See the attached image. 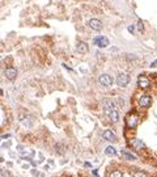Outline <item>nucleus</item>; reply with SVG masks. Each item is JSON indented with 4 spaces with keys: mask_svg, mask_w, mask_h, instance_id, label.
<instances>
[{
    "mask_svg": "<svg viewBox=\"0 0 157 177\" xmlns=\"http://www.w3.org/2000/svg\"><path fill=\"white\" fill-rule=\"evenodd\" d=\"M63 144H55V150H56V152H59V154H63L64 152V150H63V147H62Z\"/></svg>",
    "mask_w": 157,
    "mask_h": 177,
    "instance_id": "obj_15",
    "label": "nucleus"
},
{
    "mask_svg": "<svg viewBox=\"0 0 157 177\" xmlns=\"http://www.w3.org/2000/svg\"><path fill=\"white\" fill-rule=\"evenodd\" d=\"M137 84H139L140 88H143V89H147V88L151 87V81H149V79L147 77V76L140 75L139 79H137Z\"/></svg>",
    "mask_w": 157,
    "mask_h": 177,
    "instance_id": "obj_6",
    "label": "nucleus"
},
{
    "mask_svg": "<svg viewBox=\"0 0 157 177\" xmlns=\"http://www.w3.org/2000/svg\"><path fill=\"white\" fill-rule=\"evenodd\" d=\"M94 45H97L98 47H101V49H104V47H107L109 46V39H107L106 37L104 36H100V37H96L94 38Z\"/></svg>",
    "mask_w": 157,
    "mask_h": 177,
    "instance_id": "obj_4",
    "label": "nucleus"
},
{
    "mask_svg": "<svg viewBox=\"0 0 157 177\" xmlns=\"http://www.w3.org/2000/svg\"><path fill=\"white\" fill-rule=\"evenodd\" d=\"M4 73H6L7 79H9V80H14L16 76H17V70H16V68L9 67V68H7V70L4 71Z\"/></svg>",
    "mask_w": 157,
    "mask_h": 177,
    "instance_id": "obj_9",
    "label": "nucleus"
},
{
    "mask_svg": "<svg viewBox=\"0 0 157 177\" xmlns=\"http://www.w3.org/2000/svg\"><path fill=\"white\" fill-rule=\"evenodd\" d=\"M110 176H119V177H122V176H123V173H122V172H118V171H115V172H111Z\"/></svg>",
    "mask_w": 157,
    "mask_h": 177,
    "instance_id": "obj_17",
    "label": "nucleus"
},
{
    "mask_svg": "<svg viewBox=\"0 0 157 177\" xmlns=\"http://www.w3.org/2000/svg\"><path fill=\"white\" fill-rule=\"evenodd\" d=\"M77 51L81 53V54L88 53V45H86L85 42H80V43L77 45Z\"/></svg>",
    "mask_w": 157,
    "mask_h": 177,
    "instance_id": "obj_12",
    "label": "nucleus"
},
{
    "mask_svg": "<svg viewBox=\"0 0 157 177\" xmlns=\"http://www.w3.org/2000/svg\"><path fill=\"white\" fill-rule=\"evenodd\" d=\"M137 29H139V30H140V32H143V30H144V26H143V22H141V21H140V20H139V21H137Z\"/></svg>",
    "mask_w": 157,
    "mask_h": 177,
    "instance_id": "obj_16",
    "label": "nucleus"
},
{
    "mask_svg": "<svg viewBox=\"0 0 157 177\" xmlns=\"http://www.w3.org/2000/svg\"><path fill=\"white\" fill-rule=\"evenodd\" d=\"M98 83L104 87H110L113 84V77L110 75H107V73H105V75H101L98 77Z\"/></svg>",
    "mask_w": 157,
    "mask_h": 177,
    "instance_id": "obj_3",
    "label": "nucleus"
},
{
    "mask_svg": "<svg viewBox=\"0 0 157 177\" xmlns=\"http://www.w3.org/2000/svg\"><path fill=\"white\" fill-rule=\"evenodd\" d=\"M104 102H105L104 109L106 112L107 117L111 120V122H118V121H119V112L114 108V104H113L111 101H109V100H105Z\"/></svg>",
    "mask_w": 157,
    "mask_h": 177,
    "instance_id": "obj_1",
    "label": "nucleus"
},
{
    "mask_svg": "<svg viewBox=\"0 0 157 177\" xmlns=\"http://www.w3.org/2000/svg\"><path fill=\"white\" fill-rule=\"evenodd\" d=\"M89 26L93 29V30H101V29H102V22H101V20L92 18V20H89Z\"/></svg>",
    "mask_w": 157,
    "mask_h": 177,
    "instance_id": "obj_8",
    "label": "nucleus"
},
{
    "mask_svg": "<svg viewBox=\"0 0 157 177\" xmlns=\"http://www.w3.org/2000/svg\"><path fill=\"white\" fill-rule=\"evenodd\" d=\"M102 136H104V139H105V140H109V142H114V140L117 139L115 132H114V131H111V130H106V131H104V134H102Z\"/></svg>",
    "mask_w": 157,
    "mask_h": 177,
    "instance_id": "obj_10",
    "label": "nucleus"
},
{
    "mask_svg": "<svg viewBox=\"0 0 157 177\" xmlns=\"http://www.w3.org/2000/svg\"><path fill=\"white\" fill-rule=\"evenodd\" d=\"M7 175H9L8 172H7ZM2 176H6V171H2Z\"/></svg>",
    "mask_w": 157,
    "mask_h": 177,
    "instance_id": "obj_20",
    "label": "nucleus"
},
{
    "mask_svg": "<svg viewBox=\"0 0 157 177\" xmlns=\"http://www.w3.org/2000/svg\"><path fill=\"white\" fill-rule=\"evenodd\" d=\"M122 155H124L126 156V159H128V160H135L136 157L132 155V154H130V152H127L126 150H122Z\"/></svg>",
    "mask_w": 157,
    "mask_h": 177,
    "instance_id": "obj_14",
    "label": "nucleus"
},
{
    "mask_svg": "<svg viewBox=\"0 0 157 177\" xmlns=\"http://www.w3.org/2000/svg\"><path fill=\"white\" fill-rule=\"evenodd\" d=\"M151 104H152V98H151V96H148V95H144V96L139 100V105H140L141 108H149Z\"/></svg>",
    "mask_w": 157,
    "mask_h": 177,
    "instance_id": "obj_7",
    "label": "nucleus"
},
{
    "mask_svg": "<svg viewBox=\"0 0 157 177\" xmlns=\"http://www.w3.org/2000/svg\"><path fill=\"white\" fill-rule=\"evenodd\" d=\"M131 146L134 147L135 150L140 151V150H143V148H144V142H143V140H140V139H132V140H131Z\"/></svg>",
    "mask_w": 157,
    "mask_h": 177,
    "instance_id": "obj_11",
    "label": "nucleus"
},
{
    "mask_svg": "<svg viewBox=\"0 0 157 177\" xmlns=\"http://www.w3.org/2000/svg\"><path fill=\"white\" fill-rule=\"evenodd\" d=\"M105 154L106 155H109V156H115V148L114 147H111V146H109V147H106V150H105Z\"/></svg>",
    "mask_w": 157,
    "mask_h": 177,
    "instance_id": "obj_13",
    "label": "nucleus"
},
{
    "mask_svg": "<svg viewBox=\"0 0 157 177\" xmlns=\"http://www.w3.org/2000/svg\"><path fill=\"white\" fill-rule=\"evenodd\" d=\"M124 121H126L127 127L135 129V127L137 126V124H139V116H137V113H135V112H130L126 116Z\"/></svg>",
    "mask_w": 157,
    "mask_h": 177,
    "instance_id": "obj_2",
    "label": "nucleus"
},
{
    "mask_svg": "<svg viewBox=\"0 0 157 177\" xmlns=\"http://www.w3.org/2000/svg\"><path fill=\"white\" fill-rule=\"evenodd\" d=\"M128 81H130V77H128V75H126V73H119V75L117 76V84L119 87H126L128 84Z\"/></svg>",
    "mask_w": 157,
    "mask_h": 177,
    "instance_id": "obj_5",
    "label": "nucleus"
},
{
    "mask_svg": "<svg viewBox=\"0 0 157 177\" xmlns=\"http://www.w3.org/2000/svg\"><path fill=\"white\" fill-rule=\"evenodd\" d=\"M128 30H130L131 33H134V30H135V26H134V25H130V26H128Z\"/></svg>",
    "mask_w": 157,
    "mask_h": 177,
    "instance_id": "obj_18",
    "label": "nucleus"
},
{
    "mask_svg": "<svg viewBox=\"0 0 157 177\" xmlns=\"http://www.w3.org/2000/svg\"><path fill=\"white\" fill-rule=\"evenodd\" d=\"M155 66H157V61H155V63H152V65H151V67H155Z\"/></svg>",
    "mask_w": 157,
    "mask_h": 177,
    "instance_id": "obj_19",
    "label": "nucleus"
}]
</instances>
